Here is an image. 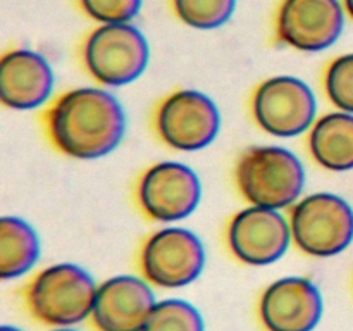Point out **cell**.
<instances>
[{"mask_svg": "<svg viewBox=\"0 0 353 331\" xmlns=\"http://www.w3.org/2000/svg\"><path fill=\"white\" fill-rule=\"evenodd\" d=\"M48 131L62 154L92 161L119 147L126 133V114L110 92L83 86L55 102L48 114Z\"/></svg>", "mask_w": 353, "mask_h": 331, "instance_id": "1", "label": "cell"}, {"mask_svg": "<svg viewBox=\"0 0 353 331\" xmlns=\"http://www.w3.org/2000/svg\"><path fill=\"white\" fill-rule=\"evenodd\" d=\"M236 183L252 205L285 209L305 188V168L292 150L276 145L252 147L236 166Z\"/></svg>", "mask_w": 353, "mask_h": 331, "instance_id": "2", "label": "cell"}, {"mask_svg": "<svg viewBox=\"0 0 353 331\" xmlns=\"http://www.w3.org/2000/svg\"><path fill=\"white\" fill-rule=\"evenodd\" d=\"M97 290L99 286L86 269L61 262L34 276L28 288V305L41 323L71 328L92 316Z\"/></svg>", "mask_w": 353, "mask_h": 331, "instance_id": "3", "label": "cell"}, {"mask_svg": "<svg viewBox=\"0 0 353 331\" xmlns=\"http://www.w3.org/2000/svg\"><path fill=\"white\" fill-rule=\"evenodd\" d=\"M86 69L105 86H124L137 81L150 61L145 34L131 23L100 24L83 48Z\"/></svg>", "mask_w": 353, "mask_h": 331, "instance_id": "4", "label": "cell"}, {"mask_svg": "<svg viewBox=\"0 0 353 331\" xmlns=\"http://www.w3.org/2000/svg\"><path fill=\"white\" fill-rule=\"evenodd\" d=\"M290 226L300 250L314 257H333L353 241V209L340 195L312 193L293 205Z\"/></svg>", "mask_w": 353, "mask_h": 331, "instance_id": "5", "label": "cell"}, {"mask_svg": "<svg viewBox=\"0 0 353 331\" xmlns=\"http://www.w3.org/2000/svg\"><path fill=\"white\" fill-rule=\"evenodd\" d=\"M207 254L202 240L186 228H164L152 234L141 250V269L152 285L181 288L202 274Z\"/></svg>", "mask_w": 353, "mask_h": 331, "instance_id": "6", "label": "cell"}, {"mask_svg": "<svg viewBox=\"0 0 353 331\" xmlns=\"http://www.w3.org/2000/svg\"><path fill=\"white\" fill-rule=\"evenodd\" d=\"M317 99L312 88L295 76H274L254 95V116L265 133L293 138L314 126Z\"/></svg>", "mask_w": 353, "mask_h": 331, "instance_id": "7", "label": "cell"}, {"mask_svg": "<svg viewBox=\"0 0 353 331\" xmlns=\"http://www.w3.org/2000/svg\"><path fill=\"white\" fill-rule=\"evenodd\" d=\"M221 130L216 102L196 90H179L162 102L157 112V131L169 147L196 152L209 147Z\"/></svg>", "mask_w": 353, "mask_h": 331, "instance_id": "8", "label": "cell"}, {"mask_svg": "<svg viewBox=\"0 0 353 331\" xmlns=\"http://www.w3.org/2000/svg\"><path fill=\"white\" fill-rule=\"evenodd\" d=\"M138 199L152 219L176 223L195 212L202 199V183L183 162H159L141 176Z\"/></svg>", "mask_w": 353, "mask_h": 331, "instance_id": "9", "label": "cell"}, {"mask_svg": "<svg viewBox=\"0 0 353 331\" xmlns=\"http://www.w3.org/2000/svg\"><path fill=\"white\" fill-rule=\"evenodd\" d=\"M345 28L340 0H283L276 31L279 41L302 52L333 47Z\"/></svg>", "mask_w": 353, "mask_h": 331, "instance_id": "10", "label": "cell"}, {"mask_svg": "<svg viewBox=\"0 0 353 331\" xmlns=\"http://www.w3.org/2000/svg\"><path fill=\"white\" fill-rule=\"evenodd\" d=\"M293 240L292 226L276 209L252 205L240 210L228 228V243L234 257L248 265L278 262Z\"/></svg>", "mask_w": 353, "mask_h": 331, "instance_id": "11", "label": "cell"}, {"mask_svg": "<svg viewBox=\"0 0 353 331\" xmlns=\"http://www.w3.org/2000/svg\"><path fill=\"white\" fill-rule=\"evenodd\" d=\"M319 288L310 279L288 276L271 283L262 293V324L268 331H314L323 317Z\"/></svg>", "mask_w": 353, "mask_h": 331, "instance_id": "12", "label": "cell"}, {"mask_svg": "<svg viewBox=\"0 0 353 331\" xmlns=\"http://www.w3.org/2000/svg\"><path fill=\"white\" fill-rule=\"evenodd\" d=\"M155 303L154 292L145 279L114 276L97 290L93 324L99 331H143Z\"/></svg>", "mask_w": 353, "mask_h": 331, "instance_id": "13", "label": "cell"}, {"mask_svg": "<svg viewBox=\"0 0 353 331\" xmlns=\"http://www.w3.org/2000/svg\"><path fill=\"white\" fill-rule=\"evenodd\" d=\"M54 71L47 59L30 48L7 52L0 61V100L14 110L43 106L54 92Z\"/></svg>", "mask_w": 353, "mask_h": 331, "instance_id": "14", "label": "cell"}, {"mask_svg": "<svg viewBox=\"0 0 353 331\" xmlns=\"http://www.w3.org/2000/svg\"><path fill=\"white\" fill-rule=\"evenodd\" d=\"M314 161L327 171L353 169V114L331 112L314 123L309 134Z\"/></svg>", "mask_w": 353, "mask_h": 331, "instance_id": "15", "label": "cell"}, {"mask_svg": "<svg viewBox=\"0 0 353 331\" xmlns=\"http://www.w3.org/2000/svg\"><path fill=\"white\" fill-rule=\"evenodd\" d=\"M40 254V238L26 221L16 216L0 219V278L24 276L37 264Z\"/></svg>", "mask_w": 353, "mask_h": 331, "instance_id": "16", "label": "cell"}, {"mask_svg": "<svg viewBox=\"0 0 353 331\" xmlns=\"http://www.w3.org/2000/svg\"><path fill=\"white\" fill-rule=\"evenodd\" d=\"M143 331H205V323L190 302L165 299L155 303Z\"/></svg>", "mask_w": 353, "mask_h": 331, "instance_id": "17", "label": "cell"}, {"mask_svg": "<svg viewBox=\"0 0 353 331\" xmlns=\"http://www.w3.org/2000/svg\"><path fill=\"white\" fill-rule=\"evenodd\" d=\"M172 7L186 26L216 30L233 17L236 0H172Z\"/></svg>", "mask_w": 353, "mask_h": 331, "instance_id": "18", "label": "cell"}, {"mask_svg": "<svg viewBox=\"0 0 353 331\" xmlns=\"http://www.w3.org/2000/svg\"><path fill=\"white\" fill-rule=\"evenodd\" d=\"M326 92L343 112L353 114V54L334 59L326 72Z\"/></svg>", "mask_w": 353, "mask_h": 331, "instance_id": "19", "label": "cell"}, {"mask_svg": "<svg viewBox=\"0 0 353 331\" xmlns=\"http://www.w3.org/2000/svg\"><path fill=\"white\" fill-rule=\"evenodd\" d=\"M83 12L100 24L131 23L140 14L143 0H79Z\"/></svg>", "mask_w": 353, "mask_h": 331, "instance_id": "20", "label": "cell"}, {"mask_svg": "<svg viewBox=\"0 0 353 331\" xmlns=\"http://www.w3.org/2000/svg\"><path fill=\"white\" fill-rule=\"evenodd\" d=\"M343 6H345V10H347L348 16L353 19V0H343Z\"/></svg>", "mask_w": 353, "mask_h": 331, "instance_id": "21", "label": "cell"}, {"mask_svg": "<svg viewBox=\"0 0 353 331\" xmlns=\"http://www.w3.org/2000/svg\"><path fill=\"white\" fill-rule=\"evenodd\" d=\"M0 331H23V330H19V328L16 326H9V324H3V326L0 328Z\"/></svg>", "mask_w": 353, "mask_h": 331, "instance_id": "22", "label": "cell"}, {"mask_svg": "<svg viewBox=\"0 0 353 331\" xmlns=\"http://www.w3.org/2000/svg\"><path fill=\"white\" fill-rule=\"evenodd\" d=\"M52 331H78V330H72V328H55Z\"/></svg>", "mask_w": 353, "mask_h": 331, "instance_id": "23", "label": "cell"}]
</instances>
